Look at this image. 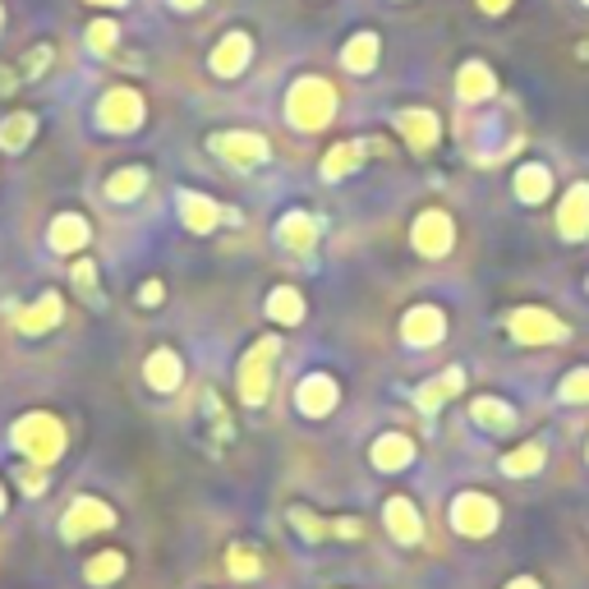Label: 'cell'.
Segmentation results:
<instances>
[{
  "mask_svg": "<svg viewBox=\"0 0 589 589\" xmlns=\"http://www.w3.org/2000/svg\"><path fill=\"white\" fill-rule=\"evenodd\" d=\"M46 61H51V46H37L29 61H23V79H37V74L46 69Z\"/></svg>",
  "mask_w": 589,
  "mask_h": 589,
  "instance_id": "39",
  "label": "cell"
},
{
  "mask_svg": "<svg viewBox=\"0 0 589 589\" xmlns=\"http://www.w3.org/2000/svg\"><path fill=\"white\" fill-rule=\"evenodd\" d=\"M208 148L236 171H253V166H263L272 157V143L263 134H253V130H221V134L208 139Z\"/></svg>",
  "mask_w": 589,
  "mask_h": 589,
  "instance_id": "6",
  "label": "cell"
},
{
  "mask_svg": "<svg viewBox=\"0 0 589 589\" xmlns=\"http://www.w3.org/2000/svg\"><path fill=\"white\" fill-rule=\"evenodd\" d=\"M139 304H148V309H157V304H162V281H143Z\"/></svg>",
  "mask_w": 589,
  "mask_h": 589,
  "instance_id": "40",
  "label": "cell"
},
{
  "mask_svg": "<svg viewBox=\"0 0 589 589\" xmlns=\"http://www.w3.org/2000/svg\"><path fill=\"white\" fill-rule=\"evenodd\" d=\"M331 116H337V88H331L323 74H304V79L291 84V92H286L291 130L318 134V130H327V124H331Z\"/></svg>",
  "mask_w": 589,
  "mask_h": 589,
  "instance_id": "1",
  "label": "cell"
},
{
  "mask_svg": "<svg viewBox=\"0 0 589 589\" xmlns=\"http://www.w3.org/2000/svg\"><path fill=\"white\" fill-rule=\"evenodd\" d=\"M460 388H466V369H447V373H438V378H428L424 388L415 392V405L424 410V415H433L438 405H447L451 396H460Z\"/></svg>",
  "mask_w": 589,
  "mask_h": 589,
  "instance_id": "23",
  "label": "cell"
},
{
  "mask_svg": "<svg viewBox=\"0 0 589 589\" xmlns=\"http://www.w3.org/2000/svg\"><path fill=\"white\" fill-rule=\"evenodd\" d=\"M88 585H111V580H120V571H124V553H97L92 561H88Z\"/></svg>",
  "mask_w": 589,
  "mask_h": 589,
  "instance_id": "33",
  "label": "cell"
},
{
  "mask_svg": "<svg viewBox=\"0 0 589 589\" xmlns=\"http://www.w3.org/2000/svg\"><path fill=\"white\" fill-rule=\"evenodd\" d=\"M396 130H401L405 148L428 152L433 143H438V134H443V120H438V111H428V107H405L396 116Z\"/></svg>",
  "mask_w": 589,
  "mask_h": 589,
  "instance_id": "15",
  "label": "cell"
},
{
  "mask_svg": "<svg viewBox=\"0 0 589 589\" xmlns=\"http://www.w3.org/2000/svg\"><path fill=\"white\" fill-rule=\"evenodd\" d=\"M479 10H483V14H506L511 0H479Z\"/></svg>",
  "mask_w": 589,
  "mask_h": 589,
  "instance_id": "41",
  "label": "cell"
},
{
  "mask_svg": "<svg viewBox=\"0 0 589 589\" xmlns=\"http://www.w3.org/2000/svg\"><path fill=\"white\" fill-rule=\"evenodd\" d=\"M10 443L33 460V466H56L65 456V424L56 415H46V410H33V415H23L14 428H10Z\"/></svg>",
  "mask_w": 589,
  "mask_h": 589,
  "instance_id": "2",
  "label": "cell"
},
{
  "mask_svg": "<svg viewBox=\"0 0 589 589\" xmlns=\"http://www.w3.org/2000/svg\"><path fill=\"white\" fill-rule=\"evenodd\" d=\"M171 6H175V10H198L203 0H171Z\"/></svg>",
  "mask_w": 589,
  "mask_h": 589,
  "instance_id": "43",
  "label": "cell"
},
{
  "mask_svg": "<svg viewBox=\"0 0 589 589\" xmlns=\"http://www.w3.org/2000/svg\"><path fill=\"white\" fill-rule=\"evenodd\" d=\"M19 489L37 498V493L46 489V475H42V466H33V460H29V466H23V470H19Z\"/></svg>",
  "mask_w": 589,
  "mask_h": 589,
  "instance_id": "38",
  "label": "cell"
},
{
  "mask_svg": "<svg viewBox=\"0 0 589 589\" xmlns=\"http://www.w3.org/2000/svg\"><path fill=\"white\" fill-rule=\"evenodd\" d=\"M410 249H415L419 259H447V253L456 249V221H451V212L424 208L415 217V226H410Z\"/></svg>",
  "mask_w": 589,
  "mask_h": 589,
  "instance_id": "5",
  "label": "cell"
},
{
  "mask_svg": "<svg viewBox=\"0 0 589 589\" xmlns=\"http://www.w3.org/2000/svg\"><path fill=\"white\" fill-rule=\"evenodd\" d=\"M88 6H130V0H88Z\"/></svg>",
  "mask_w": 589,
  "mask_h": 589,
  "instance_id": "44",
  "label": "cell"
},
{
  "mask_svg": "<svg viewBox=\"0 0 589 589\" xmlns=\"http://www.w3.org/2000/svg\"><path fill=\"white\" fill-rule=\"evenodd\" d=\"M557 396H561V401H571V405H589V369H571L567 378H561Z\"/></svg>",
  "mask_w": 589,
  "mask_h": 589,
  "instance_id": "36",
  "label": "cell"
},
{
  "mask_svg": "<svg viewBox=\"0 0 589 589\" xmlns=\"http://www.w3.org/2000/svg\"><path fill=\"white\" fill-rule=\"evenodd\" d=\"M557 236L571 240V244L589 236V181H580V185H571L567 194H561V203H557Z\"/></svg>",
  "mask_w": 589,
  "mask_h": 589,
  "instance_id": "14",
  "label": "cell"
},
{
  "mask_svg": "<svg viewBox=\"0 0 589 589\" xmlns=\"http://www.w3.org/2000/svg\"><path fill=\"white\" fill-rule=\"evenodd\" d=\"M382 521H388V530H392L396 544H419V539H424L419 506L410 502V498H388V506H382Z\"/></svg>",
  "mask_w": 589,
  "mask_h": 589,
  "instance_id": "19",
  "label": "cell"
},
{
  "mask_svg": "<svg viewBox=\"0 0 589 589\" xmlns=\"http://www.w3.org/2000/svg\"><path fill=\"white\" fill-rule=\"evenodd\" d=\"M143 185H148V171L143 166H124L107 181V198L111 203H134L143 194Z\"/></svg>",
  "mask_w": 589,
  "mask_h": 589,
  "instance_id": "32",
  "label": "cell"
},
{
  "mask_svg": "<svg viewBox=\"0 0 589 589\" xmlns=\"http://www.w3.org/2000/svg\"><path fill=\"white\" fill-rule=\"evenodd\" d=\"M33 134H37V120L29 111H14L6 124H0V148H6V152H23V148L33 143Z\"/></svg>",
  "mask_w": 589,
  "mask_h": 589,
  "instance_id": "31",
  "label": "cell"
},
{
  "mask_svg": "<svg viewBox=\"0 0 589 589\" xmlns=\"http://www.w3.org/2000/svg\"><path fill=\"white\" fill-rule=\"evenodd\" d=\"M576 56H580V61H589V42H585V46H580V51H576Z\"/></svg>",
  "mask_w": 589,
  "mask_h": 589,
  "instance_id": "45",
  "label": "cell"
},
{
  "mask_svg": "<svg viewBox=\"0 0 589 589\" xmlns=\"http://www.w3.org/2000/svg\"><path fill=\"white\" fill-rule=\"evenodd\" d=\"M498 92V74L483 65V61H466L456 74V97L466 101V107H479V101H489Z\"/></svg>",
  "mask_w": 589,
  "mask_h": 589,
  "instance_id": "18",
  "label": "cell"
},
{
  "mask_svg": "<svg viewBox=\"0 0 589 589\" xmlns=\"http://www.w3.org/2000/svg\"><path fill=\"white\" fill-rule=\"evenodd\" d=\"M304 314H309V304H304V295H299L295 286H276V291L268 295V318H272V323H281V327H299Z\"/></svg>",
  "mask_w": 589,
  "mask_h": 589,
  "instance_id": "28",
  "label": "cell"
},
{
  "mask_svg": "<svg viewBox=\"0 0 589 589\" xmlns=\"http://www.w3.org/2000/svg\"><path fill=\"white\" fill-rule=\"evenodd\" d=\"M0 511H6V493H0Z\"/></svg>",
  "mask_w": 589,
  "mask_h": 589,
  "instance_id": "46",
  "label": "cell"
},
{
  "mask_svg": "<svg viewBox=\"0 0 589 589\" xmlns=\"http://www.w3.org/2000/svg\"><path fill=\"white\" fill-rule=\"evenodd\" d=\"M61 314H65L61 295H42L33 309H19V314H14V327L23 331V337H42V331H51V327L61 323Z\"/></svg>",
  "mask_w": 589,
  "mask_h": 589,
  "instance_id": "24",
  "label": "cell"
},
{
  "mask_svg": "<svg viewBox=\"0 0 589 589\" xmlns=\"http://www.w3.org/2000/svg\"><path fill=\"white\" fill-rule=\"evenodd\" d=\"M585 286H589V281H585Z\"/></svg>",
  "mask_w": 589,
  "mask_h": 589,
  "instance_id": "50",
  "label": "cell"
},
{
  "mask_svg": "<svg viewBox=\"0 0 589 589\" xmlns=\"http://www.w3.org/2000/svg\"><path fill=\"white\" fill-rule=\"evenodd\" d=\"M337 401H341V388H337V378L331 373H309L295 388V405H299V415H309V419H323V415H331L337 410Z\"/></svg>",
  "mask_w": 589,
  "mask_h": 589,
  "instance_id": "13",
  "label": "cell"
},
{
  "mask_svg": "<svg viewBox=\"0 0 589 589\" xmlns=\"http://www.w3.org/2000/svg\"><path fill=\"white\" fill-rule=\"evenodd\" d=\"M580 6H585V10H589V0H580Z\"/></svg>",
  "mask_w": 589,
  "mask_h": 589,
  "instance_id": "48",
  "label": "cell"
},
{
  "mask_svg": "<svg viewBox=\"0 0 589 589\" xmlns=\"http://www.w3.org/2000/svg\"><path fill=\"white\" fill-rule=\"evenodd\" d=\"M506 337L516 346H561L571 331H567V323H561L557 314L539 309V304H525V309L506 314Z\"/></svg>",
  "mask_w": 589,
  "mask_h": 589,
  "instance_id": "4",
  "label": "cell"
},
{
  "mask_svg": "<svg viewBox=\"0 0 589 589\" xmlns=\"http://www.w3.org/2000/svg\"><path fill=\"white\" fill-rule=\"evenodd\" d=\"M116 42H120V29L111 19H97V23H88V51L92 56H111L116 51Z\"/></svg>",
  "mask_w": 589,
  "mask_h": 589,
  "instance_id": "35",
  "label": "cell"
},
{
  "mask_svg": "<svg viewBox=\"0 0 589 589\" xmlns=\"http://www.w3.org/2000/svg\"><path fill=\"white\" fill-rule=\"evenodd\" d=\"M249 56H253V42H249V33H226V37L212 46L208 65H212V74H217V79H240V74H244V65H249Z\"/></svg>",
  "mask_w": 589,
  "mask_h": 589,
  "instance_id": "17",
  "label": "cell"
},
{
  "mask_svg": "<svg viewBox=\"0 0 589 589\" xmlns=\"http://www.w3.org/2000/svg\"><path fill=\"white\" fill-rule=\"evenodd\" d=\"M143 378H148V388L152 392H175L185 382V364H181V355L175 350H152L148 355V364H143Z\"/></svg>",
  "mask_w": 589,
  "mask_h": 589,
  "instance_id": "21",
  "label": "cell"
},
{
  "mask_svg": "<svg viewBox=\"0 0 589 589\" xmlns=\"http://www.w3.org/2000/svg\"><path fill=\"white\" fill-rule=\"evenodd\" d=\"M511 189H516V198L521 203H544L548 194H553V171L548 166H539V162H530V166H516V181H511Z\"/></svg>",
  "mask_w": 589,
  "mask_h": 589,
  "instance_id": "27",
  "label": "cell"
},
{
  "mask_svg": "<svg viewBox=\"0 0 589 589\" xmlns=\"http://www.w3.org/2000/svg\"><path fill=\"white\" fill-rule=\"evenodd\" d=\"M585 456H589V447H585Z\"/></svg>",
  "mask_w": 589,
  "mask_h": 589,
  "instance_id": "49",
  "label": "cell"
},
{
  "mask_svg": "<svg viewBox=\"0 0 589 589\" xmlns=\"http://www.w3.org/2000/svg\"><path fill=\"white\" fill-rule=\"evenodd\" d=\"M286 521H291V530H299L309 544H323V539H360V534H364V521H355V516L323 521V516H314L309 506H291Z\"/></svg>",
  "mask_w": 589,
  "mask_h": 589,
  "instance_id": "9",
  "label": "cell"
},
{
  "mask_svg": "<svg viewBox=\"0 0 589 589\" xmlns=\"http://www.w3.org/2000/svg\"><path fill=\"white\" fill-rule=\"evenodd\" d=\"M378 61H382V37H378V33H355V37L346 42V51H341V65H346L350 74H373Z\"/></svg>",
  "mask_w": 589,
  "mask_h": 589,
  "instance_id": "25",
  "label": "cell"
},
{
  "mask_svg": "<svg viewBox=\"0 0 589 589\" xmlns=\"http://www.w3.org/2000/svg\"><path fill=\"white\" fill-rule=\"evenodd\" d=\"M544 443H525V447H516V451H506L502 456V475H511V479H530V475H539L544 470Z\"/></svg>",
  "mask_w": 589,
  "mask_h": 589,
  "instance_id": "30",
  "label": "cell"
},
{
  "mask_svg": "<svg viewBox=\"0 0 589 589\" xmlns=\"http://www.w3.org/2000/svg\"><path fill=\"white\" fill-rule=\"evenodd\" d=\"M443 337H447V314L438 309V304H415V309H405L401 341L410 350H428V346H438Z\"/></svg>",
  "mask_w": 589,
  "mask_h": 589,
  "instance_id": "10",
  "label": "cell"
},
{
  "mask_svg": "<svg viewBox=\"0 0 589 589\" xmlns=\"http://www.w3.org/2000/svg\"><path fill=\"white\" fill-rule=\"evenodd\" d=\"M97 124L111 134H130L143 124V97L134 88H111L107 97L97 101Z\"/></svg>",
  "mask_w": 589,
  "mask_h": 589,
  "instance_id": "8",
  "label": "cell"
},
{
  "mask_svg": "<svg viewBox=\"0 0 589 589\" xmlns=\"http://www.w3.org/2000/svg\"><path fill=\"white\" fill-rule=\"evenodd\" d=\"M0 23H6V10H0Z\"/></svg>",
  "mask_w": 589,
  "mask_h": 589,
  "instance_id": "47",
  "label": "cell"
},
{
  "mask_svg": "<svg viewBox=\"0 0 589 589\" xmlns=\"http://www.w3.org/2000/svg\"><path fill=\"white\" fill-rule=\"evenodd\" d=\"M226 567H230V576H236V580H253V576H263V557L253 548H244V544H236L226 553Z\"/></svg>",
  "mask_w": 589,
  "mask_h": 589,
  "instance_id": "34",
  "label": "cell"
},
{
  "mask_svg": "<svg viewBox=\"0 0 589 589\" xmlns=\"http://www.w3.org/2000/svg\"><path fill=\"white\" fill-rule=\"evenodd\" d=\"M410 460H415V443L405 438V433H382V438L373 443V466L378 470H405Z\"/></svg>",
  "mask_w": 589,
  "mask_h": 589,
  "instance_id": "26",
  "label": "cell"
},
{
  "mask_svg": "<svg viewBox=\"0 0 589 589\" xmlns=\"http://www.w3.org/2000/svg\"><path fill=\"white\" fill-rule=\"evenodd\" d=\"M69 281H74V291H79L88 304H97V268H92V259H79V263H74Z\"/></svg>",
  "mask_w": 589,
  "mask_h": 589,
  "instance_id": "37",
  "label": "cell"
},
{
  "mask_svg": "<svg viewBox=\"0 0 589 589\" xmlns=\"http://www.w3.org/2000/svg\"><path fill=\"white\" fill-rule=\"evenodd\" d=\"M506 589H544V585H539V580H534V576H516V580H511Z\"/></svg>",
  "mask_w": 589,
  "mask_h": 589,
  "instance_id": "42",
  "label": "cell"
},
{
  "mask_svg": "<svg viewBox=\"0 0 589 589\" xmlns=\"http://www.w3.org/2000/svg\"><path fill=\"white\" fill-rule=\"evenodd\" d=\"M498 502L489 493H460L451 502V525L456 534H466V539H489V534L498 530Z\"/></svg>",
  "mask_w": 589,
  "mask_h": 589,
  "instance_id": "7",
  "label": "cell"
},
{
  "mask_svg": "<svg viewBox=\"0 0 589 589\" xmlns=\"http://www.w3.org/2000/svg\"><path fill=\"white\" fill-rule=\"evenodd\" d=\"M318 217H309V212H286L276 221V244L286 249V253H295V259H304V253H314V244H318Z\"/></svg>",
  "mask_w": 589,
  "mask_h": 589,
  "instance_id": "16",
  "label": "cell"
},
{
  "mask_svg": "<svg viewBox=\"0 0 589 589\" xmlns=\"http://www.w3.org/2000/svg\"><path fill=\"white\" fill-rule=\"evenodd\" d=\"M175 208H181V221L194 230V236H208V230H217L221 221V208L208 198V194H194V189H181L175 194Z\"/></svg>",
  "mask_w": 589,
  "mask_h": 589,
  "instance_id": "20",
  "label": "cell"
},
{
  "mask_svg": "<svg viewBox=\"0 0 589 589\" xmlns=\"http://www.w3.org/2000/svg\"><path fill=\"white\" fill-rule=\"evenodd\" d=\"M276 355H281V341H276V337H263V341H253V346L244 350V360H240V401H244V405H253V410L268 405Z\"/></svg>",
  "mask_w": 589,
  "mask_h": 589,
  "instance_id": "3",
  "label": "cell"
},
{
  "mask_svg": "<svg viewBox=\"0 0 589 589\" xmlns=\"http://www.w3.org/2000/svg\"><path fill=\"white\" fill-rule=\"evenodd\" d=\"M111 525H116V511L101 498H74V506L65 511V521H61V534L65 539H84V534L111 530Z\"/></svg>",
  "mask_w": 589,
  "mask_h": 589,
  "instance_id": "11",
  "label": "cell"
},
{
  "mask_svg": "<svg viewBox=\"0 0 589 589\" xmlns=\"http://www.w3.org/2000/svg\"><path fill=\"white\" fill-rule=\"evenodd\" d=\"M369 152H382V143H378V139H350V143H337V148H331L327 157H323L318 175H323L327 185H337V181H346V175H355V171L364 166Z\"/></svg>",
  "mask_w": 589,
  "mask_h": 589,
  "instance_id": "12",
  "label": "cell"
},
{
  "mask_svg": "<svg viewBox=\"0 0 589 589\" xmlns=\"http://www.w3.org/2000/svg\"><path fill=\"white\" fill-rule=\"evenodd\" d=\"M470 419L483 424V428H493V433H506V428H516V405H506L498 396H479L470 405Z\"/></svg>",
  "mask_w": 589,
  "mask_h": 589,
  "instance_id": "29",
  "label": "cell"
},
{
  "mask_svg": "<svg viewBox=\"0 0 589 589\" xmlns=\"http://www.w3.org/2000/svg\"><path fill=\"white\" fill-rule=\"evenodd\" d=\"M88 240H92V226L79 212H61L56 221H51V236H46V244L56 253H79Z\"/></svg>",
  "mask_w": 589,
  "mask_h": 589,
  "instance_id": "22",
  "label": "cell"
}]
</instances>
